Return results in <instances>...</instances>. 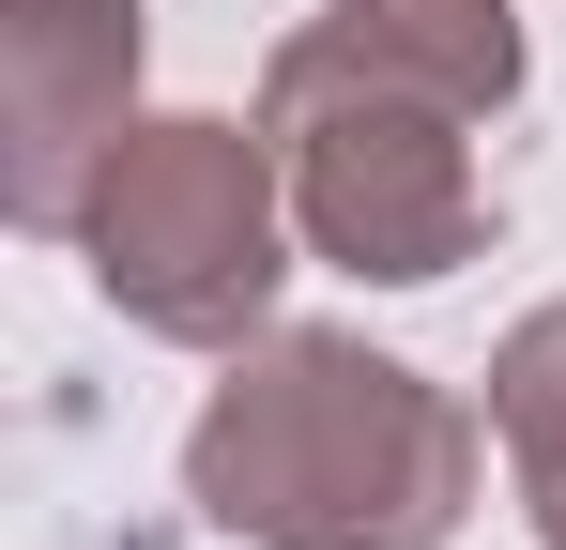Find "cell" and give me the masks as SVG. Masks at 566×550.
Listing matches in <instances>:
<instances>
[{
  "label": "cell",
  "mask_w": 566,
  "mask_h": 550,
  "mask_svg": "<svg viewBox=\"0 0 566 550\" xmlns=\"http://www.w3.org/2000/svg\"><path fill=\"white\" fill-rule=\"evenodd\" d=\"M536 92L505 0H306L261 62V138L306 261L353 290H444L490 245V123Z\"/></svg>",
  "instance_id": "6da1fadb"
},
{
  "label": "cell",
  "mask_w": 566,
  "mask_h": 550,
  "mask_svg": "<svg viewBox=\"0 0 566 550\" xmlns=\"http://www.w3.org/2000/svg\"><path fill=\"white\" fill-rule=\"evenodd\" d=\"M490 458V398L353 321H276L214 352V398L185 413V505L230 550H460Z\"/></svg>",
  "instance_id": "7a4b0ae2"
},
{
  "label": "cell",
  "mask_w": 566,
  "mask_h": 550,
  "mask_svg": "<svg viewBox=\"0 0 566 550\" xmlns=\"http://www.w3.org/2000/svg\"><path fill=\"white\" fill-rule=\"evenodd\" d=\"M306 261L291 230V169L261 138V107H138V138L107 154L93 214H77V275L107 321L169 337V352H245L276 337V290Z\"/></svg>",
  "instance_id": "3957f363"
},
{
  "label": "cell",
  "mask_w": 566,
  "mask_h": 550,
  "mask_svg": "<svg viewBox=\"0 0 566 550\" xmlns=\"http://www.w3.org/2000/svg\"><path fill=\"white\" fill-rule=\"evenodd\" d=\"M154 15L138 0H0V214L31 245H77L107 154L138 138Z\"/></svg>",
  "instance_id": "277c9868"
},
{
  "label": "cell",
  "mask_w": 566,
  "mask_h": 550,
  "mask_svg": "<svg viewBox=\"0 0 566 550\" xmlns=\"http://www.w3.org/2000/svg\"><path fill=\"white\" fill-rule=\"evenodd\" d=\"M490 444H505V489H521L536 550H566V290L490 337Z\"/></svg>",
  "instance_id": "5b68a950"
}]
</instances>
